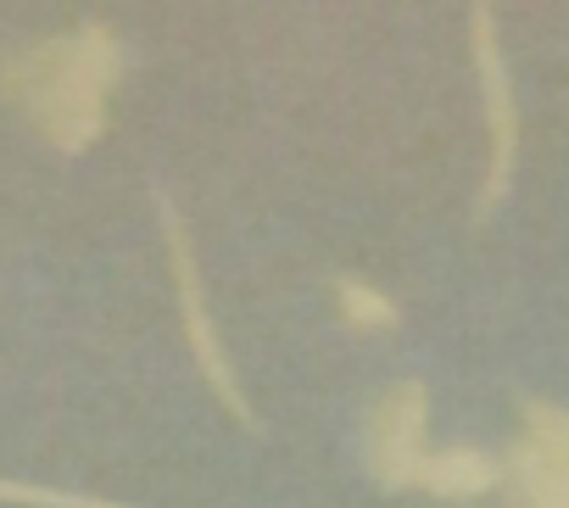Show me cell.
<instances>
[{
	"label": "cell",
	"instance_id": "cell-1",
	"mask_svg": "<svg viewBox=\"0 0 569 508\" xmlns=\"http://www.w3.org/2000/svg\"><path fill=\"white\" fill-rule=\"evenodd\" d=\"M123 73V51L107 23H84L79 34L40 40L34 51L12 57L0 68V90H7L29 123L57 146V151H84L107 129V90Z\"/></svg>",
	"mask_w": 569,
	"mask_h": 508
},
{
	"label": "cell",
	"instance_id": "cell-2",
	"mask_svg": "<svg viewBox=\"0 0 569 508\" xmlns=\"http://www.w3.org/2000/svg\"><path fill=\"white\" fill-rule=\"evenodd\" d=\"M469 46H475V73H480V107H486V179H480L475 218H491L508 196L513 151H519V112H513V84H508V62L497 46L491 0H475L469 7Z\"/></svg>",
	"mask_w": 569,
	"mask_h": 508
},
{
	"label": "cell",
	"instance_id": "cell-3",
	"mask_svg": "<svg viewBox=\"0 0 569 508\" xmlns=\"http://www.w3.org/2000/svg\"><path fill=\"white\" fill-rule=\"evenodd\" d=\"M157 212H162V235H168V263H173V280H179V313H184L190 352H196V363H201L212 397L251 430L257 414H251V402H246V391H240V380H234V363H229V352H223V341H218V330H212V313H207V302H201V269H196L190 235H184V223H179V207H173L168 196H157Z\"/></svg>",
	"mask_w": 569,
	"mask_h": 508
},
{
	"label": "cell",
	"instance_id": "cell-4",
	"mask_svg": "<svg viewBox=\"0 0 569 508\" xmlns=\"http://www.w3.org/2000/svg\"><path fill=\"white\" fill-rule=\"evenodd\" d=\"M425 386L419 380H397L380 402H375V414H369V469H375V480L380 486H391V491H402V486H413L419 480V464H425Z\"/></svg>",
	"mask_w": 569,
	"mask_h": 508
},
{
	"label": "cell",
	"instance_id": "cell-5",
	"mask_svg": "<svg viewBox=\"0 0 569 508\" xmlns=\"http://www.w3.org/2000/svg\"><path fill=\"white\" fill-rule=\"evenodd\" d=\"M497 458H486V452H475V447H441V452H425V464H419V491H436V497H480V491H491L497 486Z\"/></svg>",
	"mask_w": 569,
	"mask_h": 508
},
{
	"label": "cell",
	"instance_id": "cell-6",
	"mask_svg": "<svg viewBox=\"0 0 569 508\" xmlns=\"http://www.w3.org/2000/svg\"><path fill=\"white\" fill-rule=\"evenodd\" d=\"M513 480H519L525 508H569V469L552 452H541L536 441L513 447Z\"/></svg>",
	"mask_w": 569,
	"mask_h": 508
},
{
	"label": "cell",
	"instance_id": "cell-7",
	"mask_svg": "<svg viewBox=\"0 0 569 508\" xmlns=\"http://www.w3.org/2000/svg\"><path fill=\"white\" fill-rule=\"evenodd\" d=\"M336 302H341V313H347L352 330H386V325H397V302L380 297V291L363 286V280H341V286H336Z\"/></svg>",
	"mask_w": 569,
	"mask_h": 508
},
{
	"label": "cell",
	"instance_id": "cell-8",
	"mask_svg": "<svg viewBox=\"0 0 569 508\" xmlns=\"http://www.w3.org/2000/svg\"><path fill=\"white\" fill-rule=\"evenodd\" d=\"M525 441H536L541 452H552L563 469H569V408H552V402H525Z\"/></svg>",
	"mask_w": 569,
	"mask_h": 508
},
{
	"label": "cell",
	"instance_id": "cell-9",
	"mask_svg": "<svg viewBox=\"0 0 569 508\" xmlns=\"http://www.w3.org/2000/svg\"><path fill=\"white\" fill-rule=\"evenodd\" d=\"M0 502H18V508H129V502L84 497V491H51V486H29V480H0Z\"/></svg>",
	"mask_w": 569,
	"mask_h": 508
}]
</instances>
